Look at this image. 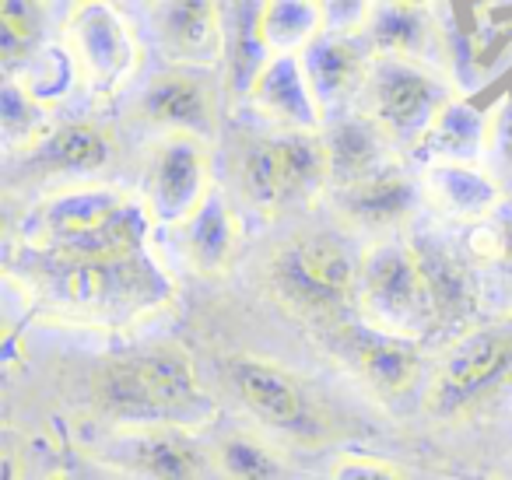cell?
<instances>
[{"instance_id": "52a82bcc", "label": "cell", "mask_w": 512, "mask_h": 480, "mask_svg": "<svg viewBox=\"0 0 512 480\" xmlns=\"http://www.w3.org/2000/svg\"><path fill=\"white\" fill-rule=\"evenodd\" d=\"M53 284L60 298L78 309H151L169 298L165 277L141 256L99 263H53Z\"/></svg>"}, {"instance_id": "f546056e", "label": "cell", "mask_w": 512, "mask_h": 480, "mask_svg": "<svg viewBox=\"0 0 512 480\" xmlns=\"http://www.w3.org/2000/svg\"><path fill=\"white\" fill-rule=\"evenodd\" d=\"M214 456L225 480H288V463L281 459V452L253 431L221 435Z\"/></svg>"}, {"instance_id": "3957f363", "label": "cell", "mask_w": 512, "mask_h": 480, "mask_svg": "<svg viewBox=\"0 0 512 480\" xmlns=\"http://www.w3.org/2000/svg\"><path fill=\"white\" fill-rule=\"evenodd\" d=\"M512 375V323L463 333L439 361L425 389V410L439 421L470 410Z\"/></svg>"}, {"instance_id": "9a60e30c", "label": "cell", "mask_w": 512, "mask_h": 480, "mask_svg": "<svg viewBox=\"0 0 512 480\" xmlns=\"http://www.w3.org/2000/svg\"><path fill=\"white\" fill-rule=\"evenodd\" d=\"M130 197L109 186H81V190H64L39 211L36 218V242L46 249H57L64 242H74L81 235L99 232L102 225L116 218Z\"/></svg>"}, {"instance_id": "8992f818", "label": "cell", "mask_w": 512, "mask_h": 480, "mask_svg": "<svg viewBox=\"0 0 512 480\" xmlns=\"http://www.w3.org/2000/svg\"><path fill=\"white\" fill-rule=\"evenodd\" d=\"M211 151L207 141L165 134L148 155L144 207L158 225H186L211 197Z\"/></svg>"}, {"instance_id": "7a4b0ae2", "label": "cell", "mask_w": 512, "mask_h": 480, "mask_svg": "<svg viewBox=\"0 0 512 480\" xmlns=\"http://www.w3.org/2000/svg\"><path fill=\"white\" fill-rule=\"evenodd\" d=\"M355 302L369 330L393 340L418 337L428 323H435L425 277L414 260L411 242L404 239H379L365 249Z\"/></svg>"}, {"instance_id": "ffe728a7", "label": "cell", "mask_w": 512, "mask_h": 480, "mask_svg": "<svg viewBox=\"0 0 512 480\" xmlns=\"http://www.w3.org/2000/svg\"><path fill=\"white\" fill-rule=\"evenodd\" d=\"M491 137H495V123H491V116L481 106L463 99H449L439 109V116L432 120V127L421 134L418 148L425 151V158H432V165L439 162L470 165V158L481 155Z\"/></svg>"}, {"instance_id": "e0dca14e", "label": "cell", "mask_w": 512, "mask_h": 480, "mask_svg": "<svg viewBox=\"0 0 512 480\" xmlns=\"http://www.w3.org/2000/svg\"><path fill=\"white\" fill-rule=\"evenodd\" d=\"M302 64H306L309 85H313L320 106H330V102L344 99V95H351L355 88L365 85L372 57L362 36L327 29L302 53Z\"/></svg>"}, {"instance_id": "d4e9b609", "label": "cell", "mask_w": 512, "mask_h": 480, "mask_svg": "<svg viewBox=\"0 0 512 480\" xmlns=\"http://www.w3.org/2000/svg\"><path fill=\"white\" fill-rule=\"evenodd\" d=\"M183 242L186 253H190V263L197 270H204V274L228 270L235 249H239V221H235V211L225 200V193L214 190L204 200V207L186 221Z\"/></svg>"}, {"instance_id": "d6a6232c", "label": "cell", "mask_w": 512, "mask_h": 480, "mask_svg": "<svg viewBox=\"0 0 512 480\" xmlns=\"http://www.w3.org/2000/svg\"><path fill=\"white\" fill-rule=\"evenodd\" d=\"M470 256L488 267H502L512 270V214H491L488 221L470 228L467 235Z\"/></svg>"}, {"instance_id": "d6986e66", "label": "cell", "mask_w": 512, "mask_h": 480, "mask_svg": "<svg viewBox=\"0 0 512 480\" xmlns=\"http://www.w3.org/2000/svg\"><path fill=\"white\" fill-rule=\"evenodd\" d=\"M323 148H327L330 162V186L362 183V179L383 172L386 158V134L365 116H351V120H337L323 130Z\"/></svg>"}, {"instance_id": "4dcf8cb0", "label": "cell", "mask_w": 512, "mask_h": 480, "mask_svg": "<svg viewBox=\"0 0 512 480\" xmlns=\"http://www.w3.org/2000/svg\"><path fill=\"white\" fill-rule=\"evenodd\" d=\"M43 4H32V0H4L0 4V60L4 67L29 64L32 50L39 46L43 36Z\"/></svg>"}, {"instance_id": "484cf974", "label": "cell", "mask_w": 512, "mask_h": 480, "mask_svg": "<svg viewBox=\"0 0 512 480\" xmlns=\"http://www.w3.org/2000/svg\"><path fill=\"white\" fill-rule=\"evenodd\" d=\"M281 158V176H285L288 204L292 200H313L330 186V162L320 134H274Z\"/></svg>"}, {"instance_id": "7402d4cb", "label": "cell", "mask_w": 512, "mask_h": 480, "mask_svg": "<svg viewBox=\"0 0 512 480\" xmlns=\"http://www.w3.org/2000/svg\"><path fill=\"white\" fill-rule=\"evenodd\" d=\"M330 8L316 0H267L256 4V29L271 57H302L323 32Z\"/></svg>"}, {"instance_id": "7c38bea8", "label": "cell", "mask_w": 512, "mask_h": 480, "mask_svg": "<svg viewBox=\"0 0 512 480\" xmlns=\"http://www.w3.org/2000/svg\"><path fill=\"white\" fill-rule=\"evenodd\" d=\"M260 113L285 134H320L323 106L316 99L302 57H274L249 92Z\"/></svg>"}, {"instance_id": "4316f807", "label": "cell", "mask_w": 512, "mask_h": 480, "mask_svg": "<svg viewBox=\"0 0 512 480\" xmlns=\"http://www.w3.org/2000/svg\"><path fill=\"white\" fill-rule=\"evenodd\" d=\"M228 50H225V71H228V92L246 95L253 92L256 78L264 74V67L271 64L260 29H256V4H235L228 8Z\"/></svg>"}, {"instance_id": "e575fe53", "label": "cell", "mask_w": 512, "mask_h": 480, "mask_svg": "<svg viewBox=\"0 0 512 480\" xmlns=\"http://www.w3.org/2000/svg\"><path fill=\"white\" fill-rule=\"evenodd\" d=\"M0 470H4V480H25L22 459H18L11 449H4V459H0Z\"/></svg>"}, {"instance_id": "cb8c5ba5", "label": "cell", "mask_w": 512, "mask_h": 480, "mask_svg": "<svg viewBox=\"0 0 512 480\" xmlns=\"http://www.w3.org/2000/svg\"><path fill=\"white\" fill-rule=\"evenodd\" d=\"M116 144L109 130L95 127V123H60V127L46 130L39 144H32V162L46 172H99L109 165Z\"/></svg>"}, {"instance_id": "836d02e7", "label": "cell", "mask_w": 512, "mask_h": 480, "mask_svg": "<svg viewBox=\"0 0 512 480\" xmlns=\"http://www.w3.org/2000/svg\"><path fill=\"white\" fill-rule=\"evenodd\" d=\"M327 480H411V473L390 459L365 456V452H341L330 463Z\"/></svg>"}, {"instance_id": "6da1fadb", "label": "cell", "mask_w": 512, "mask_h": 480, "mask_svg": "<svg viewBox=\"0 0 512 480\" xmlns=\"http://www.w3.org/2000/svg\"><path fill=\"white\" fill-rule=\"evenodd\" d=\"M358 267L362 256L351 253L348 242L327 232H306L274 249L267 277L288 309L323 319L344 312L358 298Z\"/></svg>"}, {"instance_id": "603a6c76", "label": "cell", "mask_w": 512, "mask_h": 480, "mask_svg": "<svg viewBox=\"0 0 512 480\" xmlns=\"http://www.w3.org/2000/svg\"><path fill=\"white\" fill-rule=\"evenodd\" d=\"M348 351L355 358L358 372L379 389V393H407L418 382L421 358L407 340H393L376 330H348Z\"/></svg>"}, {"instance_id": "ba28073f", "label": "cell", "mask_w": 512, "mask_h": 480, "mask_svg": "<svg viewBox=\"0 0 512 480\" xmlns=\"http://www.w3.org/2000/svg\"><path fill=\"white\" fill-rule=\"evenodd\" d=\"M137 116L165 134H186L211 141L221 127L218 88L204 71H172L148 81V88L137 99Z\"/></svg>"}, {"instance_id": "30bf717a", "label": "cell", "mask_w": 512, "mask_h": 480, "mask_svg": "<svg viewBox=\"0 0 512 480\" xmlns=\"http://www.w3.org/2000/svg\"><path fill=\"white\" fill-rule=\"evenodd\" d=\"M158 46L165 60L183 71H204L225 60L228 50V11L211 0H172L151 8Z\"/></svg>"}, {"instance_id": "4fadbf2b", "label": "cell", "mask_w": 512, "mask_h": 480, "mask_svg": "<svg viewBox=\"0 0 512 480\" xmlns=\"http://www.w3.org/2000/svg\"><path fill=\"white\" fill-rule=\"evenodd\" d=\"M425 4H372L365 8L362 39L372 60L425 64L439 50V22Z\"/></svg>"}, {"instance_id": "5b68a950", "label": "cell", "mask_w": 512, "mask_h": 480, "mask_svg": "<svg viewBox=\"0 0 512 480\" xmlns=\"http://www.w3.org/2000/svg\"><path fill=\"white\" fill-rule=\"evenodd\" d=\"M365 120H372L390 141H421L449 92L428 67L404 60H372L362 85Z\"/></svg>"}, {"instance_id": "5bb4252c", "label": "cell", "mask_w": 512, "mask_h": 480, "mask_svg": "<svg viewBox=\"0 0 512 480\" xmlns=\"http://www.w3.org/2000/svg\"><path fill=\"white\" fill-rule=\"evenodd\" d=\"M421 193L442 218L463 221L470 228L488 221L502 207V193H498L495 179L463 162L428 165L425 176H421Z\"/></svg>"}, {"instance_id": "ac0fdd59", "label": "cell", "mask_w": 512, "mask_h": 480, "mask_svg": "<svg viewBox=\"0 0 512 480\" xmlns=\"http://www.w3.org/2000/svg\"><path fill=\"white\" fill-rule=\"evenodd\" d=\"M134 372L155 407L158 421L165 414H190L200 407V382L193 372V358L179 344H155L130 354Z\"/></svg>"}, {"instance_id": "44dd1931", "label": "cell", "mask_w": 512, "mask_h": 480, "mask_svg": "<svg viewBox=\"0 0 512 480\" xmlns=\"http://www.w3.org/2000/svg\"><path fill=\"white\" fill-rule=\"evenodd\" d=\"M130 459L144 480H200L204 456L186 431L172 424H144L130 435Z\"/></svg>"}, {"instance_id": "2e32d148", "label": "cell", "mask_w": 512, "mask_h": 480, "mask_svg": "<svg viewBox=\"0 0 512 480\" xmlns=\"http://www.w3.org/2000/svg\"><path fill=\"white\" fill-rule=\"evenodd\" d=\"M337 214L358 228H393L407 221L418 207V186L397 169H383L376 176L334 190Z\"/></svg>"}, {"instance_id": "8fae6325", "label": "cell", "mask_w": 512, "mask_h": 480, "mask_svg": "<svg viewBox=\"0 0 512 480\" xmlns=\"http://www.w3.org/2000/svg\"><path fill=\"white\" fill-rule=\"evenodd\" d=\"M407 242H411L414 260H418L421 277H425L435 323L456 326L467 316H474L481 288H477V277L470 270V263L435 232H414Z\"/></svg>"}, {"instance_id": "83f0119b", "label": "cell", "mask_w": 512, "mask_h": 480, "mask_svg": "<svg viewBox=\"0 0 512 480\" xmlns=\"http://www.w3.org/2000/svg\"><path fill=\"white\" fill-rule=\"evenodd\" d=\"M235 176H239V190H242V197H246V204L256 207V211L274 214L288 204L274 134L260 137V141H249L246 148H242L239 165H235Z\"/></svg>"}, {"instance_id": "277c9868", "label": "cell", "mask_w": 512, "mask_h": 480, "mask_svg": "<svg viewBox=\"0 0 512 480\" xmlns=\"http://www.w3.org/2000/svg\"><path fill=\"white\" fill-rule=\"evenodd\" d=\"M64 53L74 74L95 92L123 88L141 64L137 32L113 4H74L67 18Z\"/></svg>"}, {"instance_id": "9c48e42d", "label": "cell", "mask_w": 512, "mask_h": 480, "mask_svg": "<svg viewBox=\"0 0 512 480\" xmlns=\"http://www.w3.org/2000/svg\"><path fill=\"white\" fill-rule=\"evenodd\" d=\"M228 382L235 396L253 410L264 424L292 435H313L316 414L302 382L288 368L271 365L264 358H232L228 361Z\"/></svg>"}, {"instance_id": "f1b7e54d", "label": "cell", "mask_w": 512, "mask_h": 480, "mask_svg": "<svg viewBox=\"0 0 512 480\" xmlns=\"http://www.w3.org/2000/svg\"><path fill=\"white\" fill-rule=\"evenodd\" d=\"M92 396L102 414H109V417L141 421V428L144 424H158V414H155V407H151L148 393H144L141 379H137L130 354L127 358H109L106 365L92 375Z\"/></svg>"}, {"instance_id": "1f68e13d", "label": "cell", "mask_w": 512, "mask_h": 480, "mask_svg": "<svg viewBox=\"0 0 512 480\" xmlns=\"http://www.w3.org/2000/svg\"><path fill=\"white\" fill-rule=\"evenodd\" d=\"M43 123H46L43 99H36V95L25 85H18L15 78L4 81V92H0V127H4L8 144H15V141L39 144L46 137Z\"/></svg>"}, {"instance_id": "d590c367", "label": "cell", "mask_w": 512, "mask_h": 480, "mask_svg": "<svg viewBox=\"0 0 512 480\" xmlns=\"http://www.w3.org/2000/svg\"><path fill=\"white\" fill-rule=\"evenodd\" d=\"M85 480H106V477H85Z\"/></svg>"}]
</instances>
